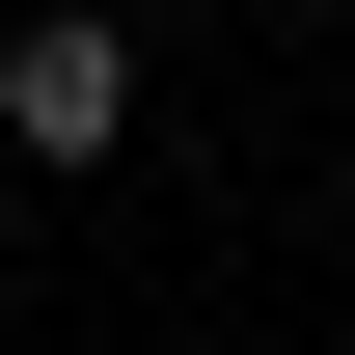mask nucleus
Returning <instances> with one entry per match:
<instances>
[{
	"label": "nucleus",
	"mask_w": 355,
	"mask_h": 355,
	"mask_svg": "<svg viewBox=\"0 0 355 355\" xmlns=\"http://www.w3.org/2000/svg\"><path fill=\"white\" fill-rule=\"evenodd\" d=\"M110 137H137V28H83V0L0 28V164H110Z\"/></svg>",
	"instance_id": "f257e3e1"
}]
</instances>
